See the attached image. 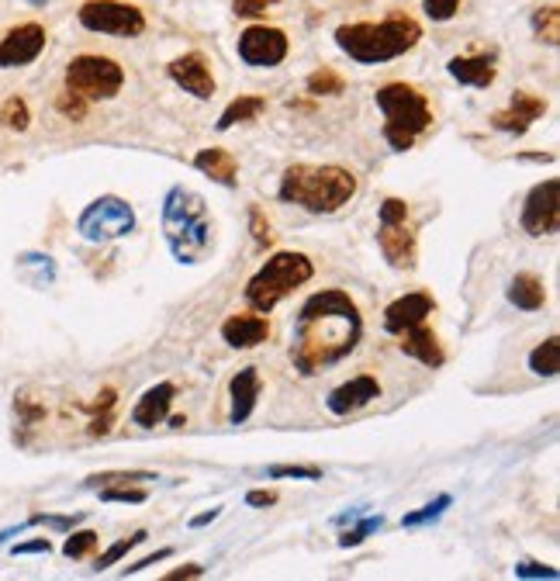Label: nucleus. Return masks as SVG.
Returning <instances> with one entry per match:
<instances>
[{"instance_id":"49530a36","label":"nucleus","mask_w":560,"mask_h":581,"mask_svg":"<svg viewBox=\"0 0 560 581\" xmlns=\"http://www.w3.org/2000/svg\"><path fill=\"white\" fill-rule=\"evenodd\" d=\"M52 543L49 540H28V543H18L11 554H49Z\"/></svg>"},{"instance_id":"09e8293b","label":"nucleus","mask_w":560,"mask_h":581,"mask_svg":"<svg viewBox=\"0 0 560 581\" xmlns=\"http://www.w3.org/2000/svg\"><path fill=\"white\" fill-rule=\"evenodd\" d=\"M277 502V492H249L246 495V505H253V509H267V505Z\"/></svg>"},{"instance_id":"412c9836","label":"nucleus","mask_w":560,"mask_h":581,"mask_svg":"<svg viewBox=\"0 0 560 581\" xmlns=\"http://www.w3.org/2000/svg\"><path fill=\"white\" fill-rule=\"evenodd\" d=\"M405 357L419 360L422 367H443V346L440 339H436V332L426 326V322H419V326L405 329L401 332V346H398Z\"/></svg>"},{"instance_id":"b1692460","label":"nucleus","mask_w":560,"mask_h":581,"mask_svg":"<svg viewBox=\"0 0 560 581\" xmlns=\"http://www.w3.org/2000/svg\"><path fill=\"white\" fill-rule=\"evenodd\" d=\"M509 301L522 312H540L543 301H547V288L536 274H516L509 281Z\"/></svg>"},{"instance_id":"7c9ffc66","label":"nucleus","mask_w":560,"mask_h":581,"mask_svg":"<svg viewBox=\"0 0 560 581\" xmlns=\"http://www.w3.org/2000/svg\"><path fill=\"white\" fill-rule=\"evenodd\" d=\"M146 537H149V533H146V530H135V533H132V537L118 540V543H115V547H108V550H104V554H101V557H97L94 571H108V568H115V564L121 561V557H125V554H128V550H132V547H139V543H142V540H146Z\"/></svg>"},{"instance_id":"603ef678","label":"nucleus","mask_w":560,"mask_h":581,"mask_svg":"<svg viewBox=\"0 0 560 581\" xmlns=\"http://www.w3.org/2000/svg\"><path fill=\"white\" fill-rule=\"evenodd\" d=\"M32 4H45V0H32Z\"/></svg>"},{"instance_id":"473e14b6","label":"nucleus","mask_w":560,"mask_h":581,"mask_svg":"<svg viewBox=\"0 0 560 581\" xmlns=\"http://www.w3.org/2000/svg\"><path fill=\"white\" fill-rule=\"evenodd\" d=\"M267 478H294V481H319L322 478V467L315 464H270L267 467Z\"/></svg>"},{"instance_id":"393cba45","label":"nucleus","mask_w":560,"mask_h":581,"mask_svg":"<svg viewBox=\"0 0 560 581\" xmlns=\"http://www.w3.org/2000/svg\"><path fill=\"white\" fill-rule=\"evenodd\" d=\"M267 111V97L260 94H246V97H236L229 108L218 115V132H229L232 125H246V122H256V118Z\"/></svg>"},{"instance_id":"79ce46f5","label":"nucleus","mask_w":560,"mask_h":581,"mask_svg":"<svg viewBox=\"0 0 560 581\" xmlns=\"http://www.w3.org/2000/svg\"><path fill=\"white\" fill-rule=\"evenodd\" d=\"M28 523H49V526H56V530H73V526L80 523V512H73V516H32Z\"/></svg>"},{"instance_id":"9b49d317","label":"nucleus","mask_w":560,"mask_h":581,"mask_svg":"<svg viewBox=\"0 0 560 581\" xmlns=\"http://www.w3.org/2000/svg\"><path fill=\"white\" fill-rule=\"evenodd\" d=\"M519 225L536 239L554 236L560 225V180H543V184H536L533 191L526 194Z\"/></svg>"},{"instance_id":"f03ea898","label":"nucleus","mask_w":560,"mask_h":581,"mask_svg":"<svg viewBox=\"0 0 560 581\" xmlns=\"http://www.w3.org/2000/svg\"><path fill=\"white\" fill-rule=\"evenodd\" d=\"M163 239L177 263L194 267L204 263L215 249V225L208 215V201L184 184H173L163 198Z\"/></svg>"},{"instance_id":"9d476101","label":"nucleus","mask_w":560,"mask_h":581,"mask_svg":"<svg viewBox=\"0 0 560 581\" xmlns=\"http://www.w3.org/2000/svg\"><path fill=\"white\" fill-rule=\"evenodd\" d=\"M287 49H291V42L274 25H249L236 42L239 59L253 70H274L287 59Z\"/></svg>"},{"instance_id":"f8f14e48","label":"nucleus","mask_w":560,"mask_h":581,"mask_svg":"<svg viewBox=\"0 0 560 581\" xmlns=\"http://www.w3.org/2000/svg\"><path fill=\"white\" fill-rule=\"evenodd\" d=\"M45 28L39 21H25V25L11 28L0 39V70H18V66H32L45 52Z\"/></svg>"},{"instance_id":"ddd939ff","label":"nucleus","mask_w":560,"mask_h":581,"mask_svg":"<svg viewBox=\"0 0 560 581\" xmlns=\"http://www.w3.org/2000/svg\"><path fill=\"white\" fill-rule=\"evenodd\" d=\"M377 246H381V256L395 270H415V263H419V243H415V229L408 225V218L381 222Z\"/></svg>"},{"instance_id":"58836bf2","label":"nucleus","mask_w":560,"mask_h":581,"mask_svg":"<svg viewBox=\"0 0 560 581\" xmlns=\"http://www.w3.org/2000/svg\"><path fill=\"white\" fill-rule=\"evenodd\" d=\"M460 0H422V11L429 14V21H450L453 14H457Z\"/></svg>"},{"instance_id":"a19ab883","label":"nucleus","mask_w":560,"mask_h":581,"mask_svg":"<svg viewBox=\"0 0 560 581\" xmlns=\"http://www.w3.org/2000/svg\"><path fill=\"white\" fill-rule=\"evenodd\" d=\"M516 578H547V581H557V568L550 564H516Z\"/></svg>"},{"instance_id":"6e6552de","label":"nucleus","mask_w":560,"mask_h":581,"mask_svg":"<svg viewBox=\"0 0 560 581\" xmlns=\"http://www.w3.org/2000/svg\"><path fill=\"white\" fill-rule=\"evenodd\" d=\"M77 229L87 243H115L135 232V208L118 194H104L80 211Z\"/></svg>"},{"instance_id":"4468645a","label":"nucleus","mask_w":560,"mask_h":581,"mask_svg":"<svg viewBox=\"0 0 560 581\" xmlns=\"http://www.w3.org/2000/svg\"><path fill=\"white\" fill-rule=\"evenodd\" d=\"M166 77L177 83L180 90H187L191 97H198V101H211L215 97V77H211V66L201 52H187V56L170 59Z\"/></svg>"},{"instance_id":"4c0bfd02","label":"nucleus","mask_w":560,"mask_h":581,"mask_svg":"<svg viewBox=\"0 0 560 581\" xmlns=\"http://www.w3.org/2000/svg\"><path fill=\"white\" fill-rule=\"evenodd\" d=\"M146 492H142V488H101V502H125V505H142L146 502Z\"/></svg>"},{"instance_id":"2eb2a0df","label":"nucleus","mask_w":560,"mask_h":581,"mask_svg":"<svg viewBox=\"0 0 560 581\" xmlns=\"http://www.w3.org/2000/svg\"><path fill=\"white\" fill-rule=\"evenodd\" d=\"M377 398H381V381H377L374 374H357V377H350V381L339 384V388H332L325 405H329L332 415H350V412L367 409Z\"/></svg>"},{"instance_id":"f3484780","label":"nucleus","mask_w":560,"mask_h":581,"mask_svg":"<svg viewBox=\"0 0 560 581\" xmlns=\"http://www.w3.org/2000/svg\"><path fill=\"white\" fill-rule=\"evenodd\" d=\"M547 115V101L536 94H526V90H519V94H512L509 108L495 111L491 115V125L498 128V132H509V135H522L529 132V125L536 122V118Z\"/></svg>"},{"instance_id":"a878e982","label":"nucleus","mask_w":560,"mask_h":581,"mask_svg":"<svg viewBox=\"0 0 560 581\" xmlns=\"http://www.w3.org/2000/svg\"><path fill=\"white\" fill-rule=\"evenodd\" d=\"M557 367H560V343L557 336H550L529 353V371L540 377H557Z\"/></svg>"},{"instance_id":"0eeeda50","label":"nucleus","mask_w":560,"mask_h":581,"mask_svg":"<svg viewBox=\"0 0 560 581\" xmlns=\"http://www.w3.org/2000/svg\"><path fill=\"white\" fill-rule=\"evenodd\" d=\"M125 87V70L108 56H77L66 66V90L80 94L83 101H111Z\"/></svg>"},{"instance_id":"8fccbe9b","label":"nucleus","mask_w":560,"mask_h":581,"mask_svg":"<svg viewBox=\"0 0 560 581\" xmlns=\"http://www.w3.org/2000/svg\"><path fill=\"white\" fill-rule=\"evenodd\" d=\"M218 512H222V509H208V512H204V516H198V519H191V526H194V530H201V526L215 523V519H218Z\"/></svg>"},{"instance_id":"423d86ee","label":"nucleus","mask_w":560,"mask_h":581,"mask_svg":"<svg viewBox=\"0 0 560 581\" xmlns=\"http://www.w3.org/2000/svg\"><path fill=\"white\" fill-rule=\"evenodd\" d=\"M315 277V263L312 256L294 253V249H284V253H274L253 277L246 281V301L253 312L267 315L274 312L287 294H294L301 284H308Z\"/></svg>"},{"instance_id":"a211bd4d","label":"nucleus","mask_w":560,"mask_h":581,"mask_svg":"<svg viewBox=\"0 0 560 581\" xmlns=\"http://www.w3.org/2000/svg\"><path fill=\"white\" fill-rule=\"evenodd\" d=\"M260 391H263V381H260V371L256 367H242V371L229 381V398H232V426H242L249 422V415L256 412V402H260Z\"/></svg>"},{"instance_id":"20e7f679","label":"nucleus","mask_w":560,"mask_h":581,"mask_svg":"<svg viewBox=\"0 0 560 581\" xmlns=\"http://www.w3.org/2000/svg\"><path fill=\"white\" fill-rule=\"evenodd\" d=\"M336 45L339 52L353 59V63L363 66H377V63H391V59L412 52L415 45L422 42V28L415 18H405V14H391L384 21H357V25H339L336 28Z\"/></svg>"},{"instance_id":"1a4fd4ad","label":"nucleus","mask_w":560,"mask_h":581,"mask_svg":"<svg viewBox=\"0 0 560 581\" xmlns=\"http://www.w3.org/2000/svg\"><path fill=\"white\" fill-rule=\"evenodd\" d=\"M77 21L87 32L118 35V39H135L146 32V14L135 4H121V0H87V4H80Z\"/></svg>"},{"instance_id":"37998d69","label":"nucleus","mask_w":560,"mask_h":581,"mask_svg":"<svg viewBox=\"0 0 560 581\" xmlns=\"http://www.w3.org/2000/svg\"><path fill=\"white\" fill-rule=\"evenodd\" d=\"M115 388H104L101 391V395H97V402H90V405H83V409H87V412H111V409H115Z\"/></svg>"},{"instance_id":"dca6fc26","label":"nucleus","mask_w":560,"mask_h":581,"mask_svg":"<svg viewBox=\"0 0 560 581\" xmlns=\"http://www.w3.org/2000/svg\"><path fill=\"white\" fill-rule=\"evenodd\" d=\"M433 308H436V301L429 291H408L384 308V329H388L391 336H401L405 329L426 322L429 315H433Z\"/></svg>"},{"instance_id":"5701e85b","label":"nucleus","mask_w":560,"mask_h":581,"mask_svg":"<svg viewBox=\"0 0 560 581\" xmlns=\"http://www.w3.org/2000/svg\"><path fill=\"white\" fill-rule=\"evenodd\" d=\"M194 166L204 173V177H211L215 184H222V187H236L239 184V163H236V156L229 153V149H218V146H211V149H201L198 156H194Z\"/></svg>"},{"instance_id":"4be33fe9","label":"nucleus","mask_w":560,"mask_h":581,"mask_svg":"<svg viewBox=\"0 0 560 581\" xmlns=\"http://www.w3.org/2000/svg\"><path fill=\"white\" fill-rule=\"evenodd\" d=\"M450 77L464 87H478V90H488L495 83L498 70H495V56L491 52H481V56H457L446 63Z\"/></svg>"},{"instance_id":"aec40b11","label":"nucleus","mask_w":560,"mask_h":581,"mask_svg":"<svg viewBox=\"0 0 560 581\" xmlns=\"http://www.w3.org/2000/svg\"><path fill=\"white\" fill-rule=\"evenodd\" d=\"M173 398H177V384H170V381L149 388L146 395L135 402L132 422H135V426H142V429H156L160 422H166V415H170Z\"/></svg>"},{"instance_id":"c756f323","label":"nucleus","mask_w":560,"mask_h":581,"mask_svg":"<svg viewBox=\"0 0 560 581\" xmlns=\"http://www.w3.org/2000/svg\"><path fill=\"white\" fill-rule=\"evenodd\" d=\"M0 125H7L11 132H25V128L32 125L25 97H7V104L0 108Z\"/></svg>"},{"instance_id":"e433bc0d","label":"nucleus","mask_w":560,"mask_h":581,"mask_svg":"<svg viewBox=\"0 0 560 581\" xmlns=\"http://www.w3.org/2000/svg\"><path fill=\"white\" fill-rule=\"evenodd\" d=\"M249 232H253V239H256V246H270L274 243V229H270V222H267V215H263L260 208H249Z\"/></svg>"},{"instance_id":"7ed1b4c3","label":"nucleus","mask_w":560,"mask_h":581,"mask_svg":"<svg viewBox=\"0 0 560 581\" xmlns=\"http://www.w3.org/2000/svg\"><path fill=\"white\" fill-rule=\"evenodd\" d=\"M353 194H357V177L336 163H294L284 170L277 187V198L284 205L305 208L312 215H332V211L350 205Z\"/></svg>"},{"instance_id":"ea45409f","label":"nucleus","mask_w":560,"mask_h":581,"mask_svg":"<svg viewBox=\"0 0 560 581\" xmlns=\"http://www.w3.org/2000/svg\"><path fill=\"white\" fill-rule=\"evenodd\" d=\"M277 0H232V11L236 18H263L267 7H274Z\"/></svg>"},{"instance_id":"3c124183","label":"nucleus","mask_w":560,"mask_h":581,"mask_svg":"<svg viewBox=\"0 0 560 581\" xmlns=\"http://www.w3.org/2000/svg\"><path fill=\"white\" fill-rule=\"evenodd\" d=\"M166 419H170V426H173V429H180V426H184V422H187L184 415H166Z\"/></svg>"},{"instance_id":"a18cd8bd","label":"nucleus","mask_w":560,"mask_h":581,"mask_svg":"<svg viewBox=\"0 0 560 581\" xmlns=\"http://www.w3.org/2000/svg\"><path fill=\"white\" fill-rule=\"evenodd\" d=\"M18 412L25 415V426H32V422H39L42 415H45L42 405H32V402H28V398H18Z\"/></svg>"},{"instance_id":"bb28decb","label":"nucleus","mask_w":560,"mask_h":581,"mask_svg":"<svg viewBox=\"0 0 560 581\" xmlns=\"http://www.w3.org/2000/svg\"><path fill=\"white\" fill-rule=\"evenodd\" d=\"M139 481H156V471H101L90 474L83 488H108V485H139Z\"/></svg>"},{"instance_id":"cd10ccee","label":"nucleus","mask_w":560,"mask_h":581,"mask_svg":"<svg viewBox=\"0 0 560 581\" xmlns=\"http://www.w3.org/2000/svg\"><path fill=\"white\" fill-rule=\"evenodd\" d=\"M533 32L543 45H557L560 42V11L554 4L540 7V11L533 14Z\"/></svg>"},{"instance_id":"39448f33","label":"nucleus","mask_w":560,"mask_h":581,"mask_svg":"<svg viewBox=\"0 0 560 581\" xmlns=\"http://www.w3.org/2000/svg\"><path fill=\"white\" fill-rule=\"evenodd\" d=\"M374 101L384 115V142L395 153H408L415 146V139L433 125L429 97L422 90H415L412 83H401V80L384 83L374 94Z\"/></svg>"},{"instance_id":"6ab92c4d","label":"nucleus","mask_w":560,"mask_h":581,"mask_svg":"<svg viewBox=\"0 0 560 581\" xmlns=\"http://www.w3.org/2000/svg\"><path fill=\"white\" fill-rule=\"evenodd\" d=\"M267 336H270V322L263 319L260 312L229 315V319L222 322V339L232 350H253V346H260Z\"/></svg>"},{"instance_id":"2f4dec72","label":"nucleus","mask_w":560,"mask_h":581,"mask_svg":"<svg viewBox=\"0 0 560 581\" xmlns=\"http://www.w3.org/2000/svg\"><path fill=\"white\" fill-rule=\"evenodd\" d=\"M453 505V498L450 495H440L436 502H429V505H422V509H415V512H408L405 519H401V526H408V530H415V526H422V523H433V519H440L446 509Z\"/></svg>"},{"instance_id":"c03bdc74","label":"nucleus","mask_w":560,"mask_h":581,"mask_svg":"<svg viewBox=\"0 0 560 581\" xmlns=\"http://www.w3.org/2000/svg\"><path fill=\"white\" fill-rule=\"evenodd\" d=\"M170 557V550H156V554H149V557H142V561H135L132 568H125V575H139L142 568H153L156 561H166Z\"/></svg>"},{"instance_id":"f257e3e1","label":"nucleus","mask_w":560,"mask_h":581,"mask_svg":"<svg viewBox=\"0 0 560 581\" xmlns=\"http://www.w3.org/2000/svg\"><path fill=\"white\" fill-rule=\"evenodd\" d=\"M363 339V315L343 288L315 291L294 319L291 364L301 377L346 360Z\"/></svg>"},{"instance_id":"72a5a7b5","label":"nucleus","mask_w":560,"mask_h":581,"mask_svg":"<svg viewBox=\"0 0 560 581\" xmlns=\"http://www.w3.org/2000/svg\"><path fill=\"white\" fill-rule=\"evenodd\" d=\"M94 547H97V533L94 530H77V533H70V537H66L63 554L70 557V561H80V557H87Z\"/></svg>"},{"instance_id":"c85d7f7f","label":"nucleus","mask_w":560,"mask_h":581,"mask_svg":"<svg viewBox=\"0 0 560 581\" xmlns=\"http://www.w3.org/2000/svg\"><path fill=\"white\" fill-rule=\"evenodd\" d=\"M305 87L312 97H339L346 90V80L339 77L336 70H315L312 77L305 80Z\"/></svg>"},{"instance_id":"de8ad7c7","label":"nucleus","mask_w":560,"mask_h":581,"mask_svg":"<svg viewBox=\"0 0 560 581\" xmlns=\"http://www.w3.org/2000/svg\"><path fill=\"white\" fill-rule=\"evenodd\" d=\"M201 575H204L201 564H187V568H180V571H170L163 581H191V578H201Z\"/></svg>"},{"instance_id":"c9c22d12","label":"nucleus","mask_w":560,"mask_h":581,"mask_svg":"<svg viewBox=\"0 0 560 581\" xmlns=\"http://www.w3.org/2000/svg\"><path fill=\"white\" fill-rule=\"evenodd\" d=\"M381 526H384V519H381V516L363 519V523H357V526H353V530H346L343 537H339V547H360V543L367 540L374 530H381Z\"/></svg>"},{"instance_id":"f704fd0d","label":"nucleus","mask_w":560,"mask_h":581,"mask_svg":"<svg viewBox=\"0 0 560 581\" xmlns=\"http://www.w3.org/2000/svg\"><path fill=\"white\" fill-rule=\"evenodd\" d=\"M56 108L63 118H70V122H83L87 118V101H83L80 94H73V90H63V94L56 97Z\"/></svg>"}]
</instances>
